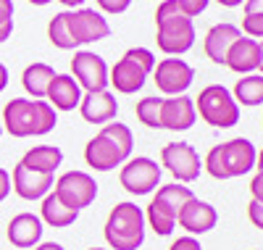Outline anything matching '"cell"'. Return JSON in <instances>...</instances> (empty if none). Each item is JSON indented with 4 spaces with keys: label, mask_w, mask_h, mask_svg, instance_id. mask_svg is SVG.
Returning a JSON list of instances; mask_svg holds the SVG:
<instances>
[{
    "label": "cell",
    "mask_w": 263,
    "mask_h": 250,
    "mask_svg": "<svg viewBox=\"0 0 263 250\" xmlns=\"http://www.w3.org/2000/svg\"><path fill=\"white\" fill-rule=\"evenodd\" d=\"M132 129L126 124H105L84 148V161L95 171H111L121 166L132 153Z\"/></svg>",
    "instance_id": "6da1fadb"
},
{
    "label": "cell",
    "mask_w": 263,
    "mask_h": 250,
    "mask_svg": "<svg viewBox=\"0 0 263 250\" xmlns=\"http://www.w3.org/2000/svg\"><path fill=\"white\" fill-rule=\"evenodd\" d=\"M3 124L8 129L11 137H40V134L53 132L58 124L55 119V108L45 100H24V98H13L6 111H3Z\"/></svg>",
    "instance_id": "7a4b0ae2"
},
{
    "label": "cell",
    "mask_w": 263,
    "mask_h": 250,
    "mask_svg": "<svg viewBox=\"0 0 263 250\" xmlns=\"http://www.w3.org/2000/svg\"><path fill=\"white\" fill-rule=\"evenodd\" d=\"M156 24H158V48L168 56L187 53L195 45V27L192 19H187L177 0H163L156 11Z\"/></svg>",
    "instance_id": "3957f363"
},
{
    "label": "cell",
    "mask_w": 263,
    "mask_h": 250,
    "mask_svg": "<svg viewBox=\"0 0 263 250\" xmlns=\"http://www.w3.org/2000/svg\"><path fill=\"white\" fill-rule=\"evenodd\" d=\"M255 166V145L245 137H234L211 148L205 155V169L213 179H234Z\"/></svg>",
    "instance_id": "277c9868"
},
{
    "label": "cell",
    "mask_w": 263,
    "mask_h": 250,
    "mask_svg": "<svg viewBox=\"0 0 263 250\" xmlns=\"http://www.w3.org/2000/svg\"><path fill=\"white\" fill-rule=\"evenodd\" d=\"M105 242L114 250H137L145 242V213L135 203H116L105 221Z\"/></svg>",
    "instance_id": "5b68a950"
},
{
    "label": "cell",
    "mask_w": 263,
    "mask_h": 250,
    "mask_svg": "<svg viewBox=\"0 0 263 250\" xmlns=\"http://www.w3.org/2000/svg\"><path fill=\"white\" fill-rule=\"evenodd\" d=\"M195 111H200V119L211 127L227 129L239 121V105L234 103L232 93L221 84H208L200 90L195 100Z\"/></svg>",
    "instance_id": "8992f818"
},
{
    "label": "cell",
    "mask_w": 263,
    "mask_h": 250,
    "mask_svg": "<svg viewBox=\"0 0 263 250\" xmlns=\"http://www.w3.org/2000/svg\"><path fill=\"white\" fill-rule=\"evenodd\" d=\"M153 69H156V56L147 48H132L111 69V82L108 84H114L124 95H132L145 84V79Z\"/></svg>",
    "instance_id": "52a82bcc"
},
{
    "label": "cell",
    "mask_w": 263,
    "mask_h": 250,
    "mask_svg": "<svg viewBox=\"0 0 263 250\" xmlns=\"http://www.w3.org/2000/svg\"><path fill=\"white\" fill-rule=\"evenodd\" d=\"M53 195L63 203V206H69L74 211H82L95 200L98 185H95V179L90 174H84V171H66L53 185Z\"/></svg>",
    "instance_id": "ba28073f"
},
{
    "label": "cell",
    "mask_w": 263,
    "mask_h": 250,
    "mask_svg": "<svg viewBox=\"0 0 263 250\" xmlns=\"http://www.w3.org/2000/svg\"><path fill=\"white\" fill-rule=\"evenodd\" d=\"M121 187L132 195H147L158 187V182H161V166L153 161V158H132V161L124 164L121 174Z\"/></svg>",
    "instance_id": "9c48e42d"
},
{
    "label": "cell",
    "mask_w": 263,
    "mask_h": 250,
    "mask_svg": "<svg viewBox=\"0 0 263 250\" xmlns=\"http://www.w3.org/2000/svg\"><path fill=\"white\" fill-rule=\"evenodd\" d=\"M161 164L171 171L174 179H179L182 185L184 182H195L200 176V155H197V150L187 142H168L161 150Z\"/></svg>",
    "instance_id": "30bf717a"
},
{
    "label": "cell",
    "mask_w": 263,
    "mask_h": 250,
    "mask_svg": "<svg viewBox=\"0 0 263 250\" xmlns=\"http://www.w3.org/2000/svg\"><path fill=\"white\" fill-rule=\"evenodd\" d=\"M71 72L79 87H84L87 93H100L108 87V66L100 56L90 53V50H79L74 53L71 61Z\"/></svg>",
    "instance_id": "8fae6325"
},
{
    "label": "cell",
    "mask_w": 263,
    "mask_h": 250,
    "mask_svg": "<svg viewBox=\"0 0 263 250\" xmlns=\"http://www.w3.org/2000/svg\"><path fill=\"white\" fill-rule=\"evenodd\" d=\"M69 32H71L77 45H84V42H98V40L108 37L111 34V27H108V21L98 11L79 8V11L69 13Z\"/></svg>",
    "instance_id": "7c38bea8"
},
{
    "label": "cell",
    "mask_w": 263,
    "mask_h": 250,
    "mask_svg": "<svg viewBox=\"0 0 263 250\" xmlns=\"http://www.w3.org/2000/svg\"><path fill=\"white\" fill-rule=\"evenodd\" d=\"M153 72H156L158 90H163V93H168V95L184 93V90L192 84V79H195L192 66L184 63V61H179V58H174V56L166 58V61H161Z\"/></svg>",
    "instance_id": "4fadbf2b"
},
{
    "label": "cell",
    "mask_w": 263,
    "mask_h": 250,
    "mask_svg": "<svg viewBox=\"0 0 263 250\" xmlns=\"http://www.w3.org/2000/svg\"><path fill=\"white\" fill-rule=\"evenodd\" d=\"M177 221H179L182 229H187L190 235H205V232H211L216 226L218 213H216V208L211 206V203H205L200 198H190L182 206Z\"/></svg>",
    "instance_id": "5bb4252c"
},
{
    "label": "cell",
    "mask_w": 263,
    "mask_h": 250,
    "mask_svg": "<svg viewBox=\"0 0 263 250\" xmlns=\"http://www.w3.org/2000/svg\"><path fill=\"white\" fill-rule=\"evenodd\" d=\"M197 111H195V100L184 98V95H174L168 100H163L161 105V127L171 129V132H184L195 124Z\"/></svg>",
    "instance_id": "9a60e30c"
},
{
    "label": "cell",
    "mask_w": 263,
    "mask_h": 250,
    "mask_svg": "<svg viewBox=\"0 0 263 250\" xmlns=\"http://www.w3.org/2000/svg\"><path fill=\"white\" fill-rule=\"evenodd\" d=\"M13 190L18 198L24 200H37V198H45L50 190H53V174H40V171H32L27 169L24 164H18L13 169Z\"/></svg>",
    "instance_id": "2e32d148"
},
{
    "label": "cell",
    "mask_w": 263,
    "mask_h": 250,
    "mask_svg": "<svg viewBox=\"0 0 263 250\" xmlns=\"http://www.w3.org/2000/svg\"><path fill=\"white\" fill-rule=\"evenodd\" d=\"M79 111H82L84 121H90V124H108V121L116 119L119 103H116V98L108 93V90H100V93H87L79 100Z\"/></svg>",
    "instance_id": "e0dca14e"
},
{
    "label": "cell",
    "mask_w": 263,
    "mask_h": 250,
    "mask_svg": "<svg viewBox=\"0 0 263 250\" xmlns=\"http://www.w3.org/2000/svg\"><path fill=\"white\" fill-rule=\"evenodd\" d=\"M258 58H260V45L255 40H250V37H239L227 50L224 63L237 74H248V72L258 69Z\"/></svg>",
    "instance_id": "ac0fdd59"
},
{
    "label": "cell",
    "mask_w": 263,
    "mask_h": 250,
    "mask_svg": "<svg viewBox=\"0 0 263 250\" xmlns=\"http://www.w3.org/2000/svg\"><path fill=\"white\" fill-rule=\"evenodd\" d=\"M42 237V221L34 213H18L8 224V240L16 247H34Z\"/></svg>",
    "instance_id": "d6986e66"
},
{
    "label": "cell",
    "mask_w": 263,
    "mask_h": 250,
    "mask_svg": "<svg viewBox=\"0 0 263 250\" xmlns=\"http://www.w3.org/2000/svg\"><path fill=\"white\" fill-rule=\"evenodd\" d=\"M48 98H50L53 108H58V111H74L82 100V90L71 74H55L48 87Z\"/></svg>",
    "instance_id": "ffe728a7"
},
{
    "label": "cell",
    "mask_w": 263,
    "mask_h": 250,
    "mask_svg": "<svg viewBox=\"0 0 263 250\" xmlns=\"http://www.w3.org/2000/svg\"><path fill=\"white\" fill-rule=\"evenodd\" d=\"M242 37L234 24H216L208 34H205V56L213 61V63H224L227 58V50L234 45V40Z\"/></svg>",
    "instance_id": "44dd1931"
},
{
    "label": "cell",
    "mask_w": 263,
    "mask_h": 250,
    "mask_svg": "<svg viewBox=\"0 0 263 250\" xmlns=\"http://www.w3.org/2000/svg\"><path fill=\"white\" fill-rule=\"evenodd\" d=\"M21 164L32 171H40V174H53L63 164V153L53 145H37V148L27 150V155L21 158Z\"/></svg>",
    "instance_id": "7402d4cb"
},
{
    "label": "cell",
    "mask_w": 263,
    "mask_h": 250,
    "mask_svg": "<svg viewBox=\"0 0 263 250\" xmlns=\"http://www.w3.org/2000/svg\"><path fill=\"white\" fill-rule=\"evenodd\" d=\"M40 213H42L40 221H45V224L55 226V229L71 226V224L77 221V216H79V211H74V208H69V206H63V203H61L53 192H48L45 198H42V208H40Z\"/></svg>",
    "instance_id": "603a6c76"
},
{
    "label": "cell",
    "mask_w": 263,
    "mask_h": 250,
    "mask_svg": "<svg viewBox=\"0 0 263 250\" xmlns=\"http://www.w3.org/2000/svg\"><path fill=\"white\" fill-rule=\"evenodd\" d=\"M53 77H55V72L50 69L48 63H32V66L24 69V74H21V84H24V90L29 95L42 100L48 95V87H50Z\"/></svg>",
    "instance_id": "cb8c5ba5"
},
{
    "label": "cell",
    "mask_w": 263,
    "mask_h": 250,
    "mask_svg": "<svg viewBox=\"0 0 263 250\" xmlns=\"http://www.w3.org/2000/svg\"><path fill=\"white\" fill-rule=\"evenodd\" d=\"M147 221L153 226V232L166 237V235L174 232V226H177V213H174L166 203L156 195V198L150 200V206H147Z\"/></svg>",
    "instance_id": "d4e9b609"
},
{
    "label": "cell",
    "mask_w": 263,
    "mask_h": 250,
    "mask_svg": "<svg viewBox=\"0 0 263 250\" xmlns=\"http://www.w3.org/2000/svg\"><path fill=\"white\" fill-rule=\"evenodd\" d=\"M234 103L260 105L263 103V74H248L234 84Z\"/></svg>",
    "instance_id": "484cf974"
},
{
    "label": "cell",
    "mask_w": 263,
    "mask_h": 250,
    "mask_svg": "<svg viewBox=\"0 0 263 250\" xmlns=\"http://www.w3.org/2000/svg\"><path fill=\"white\" fill-rule=\"evenodd\" d=\"M69 13L71 11L55 13L50 19V24H48V37H50V42L55 45V48H61V50H74L77 48V42H74V37L69 32Z\"/></svg>",
    "instance_id": "4316f807"
},
{
    "label": "cell",
    "mask_w": 263,
    "mask_h": 250,
    "mask_svg": "<svg viewBox=\"0 0 263 250\" xmlns=\"http://www.w3.org/2000/svg\"><path fill=\"white\" fill-rule=\"evenodd\" d=\"M158 198L166 203V206L179 216V211H182V206L190 200V198H195L192 195V190L190 187H184V185H166V187H161L158 190Z\"/></svg>",
    "instance_id": "83f0119b"
},
{
    "label": "cell",
    "mask_w": 263,
    "mask_h": 250,
    "mask_svg": "<svg viewBox=\"0 0 263 250\" xmlns=\"http://www.w3.org/2000/svg\"><path fill=\"white\" fill-rule=\"evenodd\" d=\"M161 105H163V98H156V95H150V98H142L137 103V119L145 124V127H161Z\"/></svg>",
    "instance_id": "f1b7e54d"
},
{
    "label": "cell",
    "mask_w": 263,
    "mask_h": 250,
    "mask_svg": "<svg viewBox=\"0 0 263 250\" xmlns=\"http://www.w3.org/2000/svg\"><path fill=\"white\" fill-rule=\"evenodd\" d=\"M242 29L248 37H263V13H245Z\"/></svg>",
    "instance_id": "f546056e"
},
{
    "label": "cell",
    "mask_w": 263,
    "mask_h": 250,
    "mask_svg": "<svg viewBox=\"0 0 263 250\" xmlns=\"http://www.w3.org/2000/svg\"><path fill=\"white\" fill-rule=\"evenodd\" d=\"M177 6H179V11H182L187 19H192V16H197V13L205 11L208 0H177Z\"/></svg>",
    "instance_id": "4dcf8cb0"
},
{
    "label": "cell",
    "mask_w": 263,
    "mask_h": 250,
    "mask_svg": "<svg viewBox=\"0 0 263 250\" xmlns=\"http://www.w3.org/2000/svg\"><path fill=\"white\" fill-rule=\"evenodd\" d=\"M98 6L108 13H124L132 6V0H98Z\"/></svg>",
    "instance_id": "1f68e13d"
},
{
    "label": "cell",
    "mask_w": 263,
    "mask_h": 250,
    "mask_svg": "<svg viewBox=\"0 0 263 250\" xmlns=\"http://www.w3.org/2000/svg\"><path fill=\"white\" fill-rule=\"evenodd\" d=\"M248 219L253 221V226L263 229V203H258V200H250V206H248Z\"/></svg>",
    "instance_id": "d6a6232c"
},
{
    "label": "cell",
    "mask_w": 263,
    "mask_h": 250,
    "mask_svg": "<svg viewBox=\"0 0 263 250\" xmlns=\"http://www.w3.org/2000/svg\"><path fill=\"white\" fill-rule=\"evenodd\" d=\"M168 250H203L200 242H197L195 237H179V240H174Z\"/></svg>",
    "instance_id": "836d02e7"
},
{
    "label": "cell",
    "mask_w": 263,
    "mask_h": 250,
    "mask_svg": "<svg viewBox=\"0 0 263 250\" xmlns=\"http://www.w3.org/2000/svg\"><path fill=\"white\" fill-rule=\"evenodd\" d=\"M250 195H253V200L263 203V171H258V174L253 176V182H250Z\"/></svg>",
    "instance_id": "e575fe53"
},
{
    "label": "cell",
    "mask_w": 263,
    "mask_h": 250,
    "mask_svg": "<svg viewBox=\"0 0 263 250\" xmlns=\"http://www.w3.org/2000/svg\"><path fill=\"white\" fill-rule=\"evenodd\" d=\"M11 192V174L6 169H0V203H3Z\"/></svg>",
    "instance_id": "d590c367"
},
{
    "label": "cell",
    "mask_w": 263,
    "mask_h": 250,
    "mask_svg": "<svg viewBox=\"0 0 263 250\" xmlns=\"http://www.w3.org/2000/svg\"><path fill=\"white\" fill-rule=\"evenodd\" d=\"M3 21H13V3L11 0H0V24Z\"/></svg>",
    "instance_id": "8d00e7d4"
},
{
    "label": "cell",
    "mask_w": 263,
    "mask_h": 250,
    "mask_svg": "<svg viewBox=\"0 0 263 250\" xmlns=\"http://www.w3.org/2000/svg\"><path fill=\"white\" fill-rule=\"evenodd\" d=\"M245 13H263V0H245Z\"/></svg>",
    "instance_id": "74e56055"
},
{
    "label": "cell",
    "mask_w": 263,
    "mask_h": 250,
    "mask_svg": "<svg viewBox=\"0 0 263 250\" xmlns=\"http://www.w3.org/2000/svg\"><path fill=\"white\" fill-rule=\"evenodd\" d=\"M11 32H13V21H3L0 24V42H6L11 37Z\"/></svg>",
    "instance_id": "f35d334b"
},
{
    "label": "cell",
    "mask_w": 263,
    "mask_h": 250,
    "mask_svg": "<svg viewBox=\"0 0 263 250\" xmlns=\"http://www.w3.org/2000/svg\"><path fill=\"white\" fill-rule=\"evenodd\" d=\"M6 84H8V69H6L3 63H0V93L6 90Z\"/></svg>",
    "instance_id": "ab89813d"
},
{
    "label": "cell",
    "mask_w": 263,
    "mask_h": 250,
    "mask_svg": "<svg viewBox=\"0 0 263 250\" xmlns=\"http://www.w3.org/2000/svg\"><path fill=\"white\" fill-rule=\"evenodd\" d=\"M34 250H63L58 242H42V245H37Z\"/></svg>",
    "instance_id": "60d3db41"
},
{
    "label": "cell",
    "mask_w": 263,
    "mask_h": 250,
    "mask_svg": "<svg viewBox=\"0 0 263 250\" xmlns=\"http://www.w3.org/2000/svg\"><path fill=\"white\" fill-rule=\"evenodd\" d=\"M221 6H227V8H234V6H242L245 0H218Z\"/></svg>",
    "instance_id": "b9f144b4"
},
{
    "label": "cell",
    "mask_w": 263,
    "mask_h": 250,
    "mask_svg": "<svg viewBox=\"0 0 263 250\" xmlns=\"http://www.w3.org/2000/svg\"><path fill=\"white\" fill-rule=\"evenodd\" d=\"M61 3H63V6H69V8H74V6H82L84 0H61Z\"/></svg>",
    "instance_id": "7bdbcfd3"
},
{
    "label": "cell",
    "mask_w": 263,
    "mask_h": 250,
    "mask_svg": "<svg viewBox=\"0 0 263 250\" xmlns=\"http://www.w3.org/2000/svg\"><path fill=\"white\" fill-rule=\"evenodd\" d=\"M255 164H258V171H263V150L255 153Z\"/></svg>",
    "instance_id": "ee69618b"
},
{
    "label": "cell",
    "mask_w": 263,
    "mask_h": 250,
    "mask_svg": "<svg viewBox=\"0 0 263 250\" xmlns=\"http://www.w3.org/2000/svg\"><path fill=\"white\" fill-rule=\"evenodd\" d=\"M258 45H260V58H258V69L263 72V42H258Z\"/></svg>",
    "instance_id": "f6af8a7d"
},
{
    "label": "cell",
    "mask_w": 263,
    "mask_h": 250,
    "mask_svg": "<svg viewBox=\"0 0 263 250\" xmlns=\"http://www.w3.org/2000/svg\"><path fill=\"white\" fill-rule=\"evenodd\" d=\"M29 3H34V6H48L50 0H29Z\"/></svg>",
    "instance_id": "bcb514c9"
},
{
    "label": "cell",
    "mask_w": 263,
    "mask_h": 250,
    "mask_svg": "<svg viewBox=\"0 0 263 250\" xmlns=\"http://www.w3.org/2000/svg\"><path fill=\"white\" fill-rule=\"evenodd\" d=\"M0 134H3V124H0Z\"/></svg>",
    "instance_id": "7dc6e473"
},
{
    "label": "cell",
    "mask_w": 263,
    "mask_h": 250,
    "mask_svg": "<svg viewBox=\"0 0 263 250\" xmlns=\"http://www.w3.org/2000/svg\"><path fill=\"white\" fill-rule=\"evenodd\" d=\"M90 250H100V247H90Z\"/></svg>",
    "instance_id": "c3c4849f"
}]
</instances>
